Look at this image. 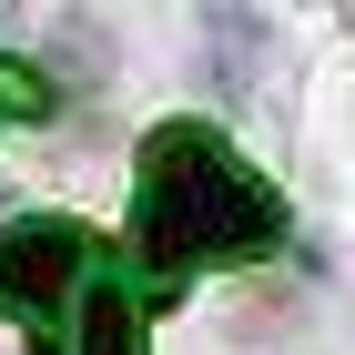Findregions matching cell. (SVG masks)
Returning a JSON list of instances; mask_svg holds the SVG:
<instances>
[{
    "label": "cell",
    "instance_id": "1",
    "mask_svg": "<svg viewBox=\"0 0 355 355\" xmlns=\"http://www.w3.org/2000/svg\"><path fill=\"white\" fill-rule=\"evenodd\" d=\"M284 234V203L254 163H234L203 122L142 142V183H132V254L142 264H203V254H244Z\"/></svg>",
    "mask_w": 355,
    "mask_h": 355
},
{
    "label": "cell",
    "instance_id": "2",
    "mask_svg": "<svg viewBox=\"0 0 355 355\" xmlns=\"http://www.w3.org/2000/svg\"><path fill=\"white\" fill-rule=\"evenodd\" d=\"M92 264H102V244H92V223H61V214H31L0 234V315L31 335L61 325V304L92 295Z\"/></svg>",
    "mask_w": 355,
    "mask_h": 355
},
{
    "label": "cell",
    "instance_id": "3",
    "mask_svg": "<svg viewBox=\"0 0 355 355\" xmlns=\"http://www.w3.org/2000/svg\"><path fill=\"white\" fill-rule=\"evenodd\" d=\"M82 355H142V304L112 274H92V295H82Z\"/></svg>",
    "mask_w": 355,
    "mask_h": 355
},
{
    "label": "cell",
    "instance_id": "4",
    "mask_svg": "<svg viewBox=\"0 0 355 355\" xmlns=\"http://www.w3.org/2000/svg\"><path fill=\"white\" fill-rule=\"evenodd\" d=\"M0 112H10V122H41V112H51V82H41L31 61H0Z\"/></svg>",
    "mask_w": 355,
    "mask_h": 355
}]
</instances>
